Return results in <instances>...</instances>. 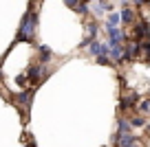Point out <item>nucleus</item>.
Instances as JSON below:
<instances>
[{
  "label": "nucleus",
  "instance_id": "1",
  "mask_svg": "<svg viewBox=\"0 0 150 147\" xmlns=\"http://www.w3.org/2000/svg\"><path fill=\"white\" fill-rule=\"evenodd\" d=\"M33 33H35V15H33V11H29V13L24 15L22 24H20V31H18V40L31 42V40H33Z\"/></svg>",
  "mask_w": 150,
  "mask_h": 147
},
{
  "label": "nucleus",
  "instance_id": "2",
  "mask_svg": "<svg viewBox=\"0 0 150 147\" xmlns=\"http://www.w3.org/2000/svg\"><path fill=\"white\" fill-rule=\"evenodd\" d=\"M106 33H108V46H115V44L124 42V35L117 27H106Z\"/></svg>",
  "mask_w": 150,
  "mask_h": 147
},
{
  "label": "nucleus",
  "instance_id": "3",
  "mask_svg": "<svg viewBox=\"0 0 150 147\" xmlns=\"http://www.w3.org/2000/svg\"><path fill=\"white\" fill-rule=\"evenodd\" d=\"M88 53H91V55H95V57H97V55H104V53H108V44H99V42H91V44H88Z\"/></svg>",
  "mask_w": 150,
  "mask_h": 147
},
{
  "label": "nucleus",
  "instance_id": "4",
  "mask_svg": "<svg viewBox=\"0 0 150 147\" xmlns=\"http://www.w3.org/2000/svg\"><path fill=\"white\" fill-rule=\"evenodd\" d=\"M108 57H110V62H122L124 60V48L119 44L108 46Z\"/></svg>",
  "mask_w": 150,
  "mask_h": 147
},
{
  "label": "nucleus",
  "instance_id": "5",
  "mask_svg": "<svg viewBox=\"0 0 150 147\" xmlns=\"http://www.w3.org/2000/svg\"><path fill=\"white\" fill-rule=\"evenodd\" d=\"M139 53H141V44L139 42H132V44H128L126 48H124V57H130V60L137 57Z\"/></svg>",
  "mask_w": 150,
  "mask_h": 147
},
{
  "label": "nucleus",
  "instance_id": "6",
  "mask_svg": "<svg viewBox=\"0 0 150 147\" xmlns=\"http://www.w3.org/2000/svg\"><path fill=\"white\" fill-rule=\"evenodd\" d=\"M44 73H47V70H44V66H33V68L29 70V79L35 83V81H40V79L44 77Z\"/></svg>",
  "mask_w": 150,
  "mask_h": 147
},
{
  "label": "nucleus",
  "instance_id": "7",
  "mask_svg": "<svg viewBox=\"0 0 150 147\" xmlns=\"http://www.w3.org/2000/svg\"><path fill=\"white\" fill-rule=\"evenodd\" d=\"M117 143H119V147H137V141L130 136V134H122V136H117Z\"/></svg>",
  "mask_w": 150,
  "mask_h": 147
},
{
  "label": "nucleus",
  "instance_id": "8",
  "mask_svg": "<svg viewBox=\"0 0 150 147\" xmlns=\"http://www.w3.org/2000/svg\"><path fill=\"white\" fill-rule=\"evenodd\" d=\"M66 2V7L69 9H75V11H80V13H84L88 7H86V2H82V0H64Z\"/></svg>",
  "mask_w": 150,
  "mask_h": 147
},
{
  "label": "nucleus",
  "instance_id": "9",
  "mask_svg": "<svg viewBox=\"0 0 150 147\" xmlns=\"http://www.w3.org/2000/svg\"><path fill=\"white\" fill-rule=\"evenodd\" d=\"M144 37H148V24L141 22L139 27H137V40H144Z\"/></svg>",
  "mask_w": 150,
  "mask_h": 147
},
{
  "label": "nucleus",
  "instance_id": "10",
  "mask_svg": "<svg viewBox=\"0 0 150 147\" xmlns=\"http://www.w3.org/2000/svg\"><path fill=\"white\" fill-rule=\"evenodd\" d=\"M122 134H130V123H128V121H119L117 136H122Z\"/></svg>",
  "mask_w": 150,
  "mask_h": 147
},
{
  "label": "nucleus",
  "instance_id": "11",
  "mask_svg": "<svg viewBox=\"0 0 150 147\" xmlns=\"http://www.w3.org/2000/svg\"><path fill=\"white\" fill-rule=\"evenodd\" d=\"M119 22H122V18H119L117 13H110V15H108V20H106V27H117Z\"/></svg>",
  "mask_w": 150,
  "mask_h": 147
},
{
  "label": "nucleus",
  "instance_id": "12",
  "mask_svg": "<svg viewBox=\"0 0 150 147\" xmlns=\"http://www.w3.org/2000/svg\"><path fill=\"white\" fill-rule=\"evenodd\" d=\"M119 18H122V22H126V24H128V22H132V18H135V13H132L130 9H124Z\"/></svg>",
  "mask_w": 150,
  "mask_h": 147
},
{
  "label": "nucleus",
  "instance_id": "13",
  "mask_svg": "<svg viewBox=\"0 0 150 147\" xmlns=\"http://www.w3.org/2000/svg\"><path fill=\"white\" fill-rule=\"evenodd\" d=\"M137 110H139L141 114H150V101H139L137 103Z\"/></svg>",
  "mask_w": 150,
  "mask_h": 147
},
{
  "label": "nucleus",
  "instance_id": "14",
  "mask_svg": "<svg viewBox=\"0 0 150 147\" xmlns=\"http://www.w3.org/2000/svg\"><path fill=\"white\" fill-rule=\"evenodd\" d=\"M135 101H137V94H135V92H132L130 97H126V99H124V101H122V108H130V106H132V103H135Z\"/></svg>",
  "mask_w": 150,
  "mask_h": 147
},
{
  "label": "nucleus",
  "instance_id": "15",
  "mask_svg": "<svg viewBox=\"0 0 150 147\" xmlns=\"http://www.w3.org/2000/svg\"><path fill=\"white\" fill-rule=\"evenodd\" d=\"M40 51H42V55H40V62H42V64H44V62H49V57H51V51H49L47 46H42Z\"/></svg>",
  "mask_w": 150,
  "mask_h": 147
},
{
  "label": "nucleus",
  "instance_id": "16",
  "mask_svg": "<svg viewBox=\"0 0 150 147\" xmlns=\"http://www.w3.org/2000/svg\"><path fill=\"white\" fill-rule=\"evenodd\" d=\"M97 62H99L102 66H108V64H110V57H106V55H97Z\"/></svg>",
  "mask_w": 150,
  "mask_h": 147
},
{
  "label": "nucleus",
  "instance_id": "17",
  "mask_svg": "<svg viewBox=\"0 0 150 147\" xmlns=\"http://www.w3.org/2000/svg\"><path fill=\"white\" fill-rule=\"evenodd\" d=\"M29 97H31V92H22L18 99H20V103H29Z\"/></svg>",
  "mask_w": 150,
  "mask_h": 147
},
{
  "label": "nucleus",
  "instance_id": "18",
  "mask_svg": "<svg viewBox=\"0 0 150 147\" xmlns=\"http://www.w3.org/2000/svg\"><path fill=\"white\" fill-rule=\"evenodd\" d=\"M132 125H135V127H144V119H141V116H137V119H132Z\"/></svg>",
  "mask_w": 150,
  "mask_h": 147
},
{
  "label": "nucleus",
  "instance_id": "19",
  "mask_svg": "<svg viewBox=\"0 0 150 147\" xmlns=\"http://www.w3.org/2000/svg\"><path fill=\"white\" fill-rule=\"evenodd\" d=\"M93 40H95V37H91V35H86V37H84V40H82V44H80V46H88V44H91V42H93Z\"/></svg>",
  "mask_w": 150,
  "mask_h": 147
},
{
  "label": "nucleus",
  "instance_id": "20",
  "mask_svg": "<svg viewBox=\"0 0 150 147\" xmlns=\"http://www.w3.org/2000/svg\"><path fill=\"white\" fill-rule=\"evenodd\" d=\"M135 5H146V2H150V0H132Z\"/></svg>",
  "mask_w": 150,
  "mask_h": 147
}]
</instances>
